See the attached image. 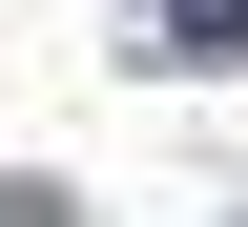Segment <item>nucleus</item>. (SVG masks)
Wrapping results in <instances>:
<instances>
[{
  "label": "nucleus",
  "instance_id": "f257e3e1",
  "mask_svg": "<svg viewBox=\"0 0 248 227\" xmlns=\"http://www.w3.org/2000/svg\"><path fill=\"white\" fill-rule=\"evenodd\" d=\"M145 42H166V62H228V42H248V0H145Z\"/></svg>",
  "mask_w": 248,
  "mask_h": 227
}]
</instances>
